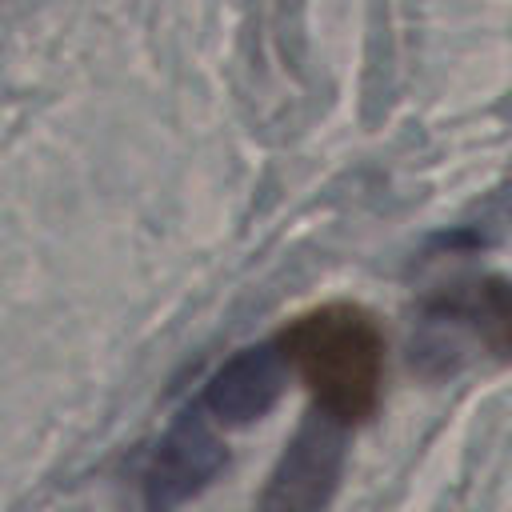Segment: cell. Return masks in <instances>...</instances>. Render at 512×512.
I'll return each mask as SVG.
<instances>
[{
    "mask_svg": "<svg viewBox=\"0 0 512 512\" xmlns=\"http://www.w3.org/2000/svg\"><path fill=\"white\" fill-rule=\"evenodd\" d=\"M288 368L308 384L316 412L336 424H360L376 412L384 384V332L360 304H320L280 332Z\"/></svg>",
    "mask_w": 512,
    "mask_h": 512,
    "instance_id": "6da1fadb",
    "label": "cell"
},
{
    "mask_svg": "<svg viewBox=\"0 0 512 512\" xmlns=\"http://www.w3.org/2000/svg\"><path fill=\"white\" fill-rule=\"evenodd\" d=\"M472 352L512 360V276H472L424 300L412 364L444 376Z\"/></svg>",
    "mask_w": 512,
    "mask_h": 512,
    "instance_id": "7a4b0ae2",
    "label": "cell"
},
{
    "mask_svg": "<svg viewBox=\"0 0 512 512\" xmlns=\"http://www.w3.org/2000/svg\"><path fill=\"white\" fill-rule=\"evenodd\" d=\"M344 424L312 412L284 444L272 476L260 488L256 512H324L344 476Z\"/></svg>",
    "mask_w": 512,
    "mask_h": 512,
    "instance_id": "3957f363",
    "label": "cell"
},
{
    "mask_svg": "<svg viewBox=\"0 0 512 512\" xmlns=\"http://www.w3.org/2000/svg\"><path fill=\"white\" fill-rule=\"evenodd\" d=\"M228 448L200 420V412H184L168 424L144 464V496L152 512H172L176 504L200 496L224 468Z\"/></svg>",
    "mask_w": 512,
    "mask_h": 512,
    "instance_id": "277c9868",
    "label": "cell"
},
{
    "mask_svg": "<svg viewBox=\"0 0 512 512\" xmlns=\"http://www.w3.org/2000/svg\"><path fill=\"white\" fill-rule=\"evenodd\" d=\"M288 360L280 344H256L236 352L204 388V412L220 424H252L260 420L284 392Z\"/></svg>",
    "mask_w": 512,
    "mask_h": 512,
    "instance_id": "5b68a950",
    "label": "cell"
},
{
    "mask_svg": "<svg viewBox=\"0 0 512 512\" xmlns=\"http://www.w3.org/2000/svg\"><path fill=\"white\" fill-rule=\"evenodd\" d=\"M148 512H152V508H148Z\"/></svg>",
    "mask_w": 512,
    "mask_h": 512,
    "instance_id": "8992f818",
    "label": "cell"
}]
</instances>
